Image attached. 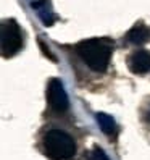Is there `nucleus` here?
Masks as SVG:
<instances>
[{
  "mask_svg": "<svg viewBox=\"0 0 150 160\" xmlns=\"http://www.w3.org/2000/svg\"><path fill=\"white\" fill-rule=\"evenodd\" d=\"M113 45V41L108 37H94L79 42L76 45V53L90 70L102 73L108 68Z\"/></svg>",
  "mask_w": 150,
  "mask_h": 160,
  "instance_id": "1",
  "label": "nucleus"
},
{
  "mask_svg": "<svg viewBox=\"0 0 150 160\" xmlns=\"http://www.w3.org/2000/svg\"><path fill=\"white\" fill-rule=\"evenodd\" d=\"M44 150L52 160H70L76 154V144L68 133L50 129L44 136Z\"/></svg>",
  "mask_w": 150,
  "mask_h": 160,
  "instance_id": "2",
  "label": "nucleus"
},
{
  "mask_svg": "<svg viewBox=\"0 0 150 160\" xmlns=\"http://www.w3.org/2000/svg\"><path fill=\"white\" fill-rule=\"evenodd\" d=\"M0 44H2V55L5 58H10L16 55L23 47V34L20 24L15 20H7L0 28Z\"/></svg>",
  "mask_w": 150,
  "mask_h": 160,
  "instance_id": "3",
  "label": "nucleus"
},
{
  "mask_svg": "<svg viewBox=\"0 0 150 160\" xmlns=\"http://www.w3.org/2000/svg\"><path fill=\"white\" fill-rule=\"evenodd\" d=\"M47 102H49L50 108L58 112V113L66 112L68 107H70L66 91H65L61 81L57 79V78L49 81V86H47Z\"/></svg>",
  "mask_w": 150,
  "mask_h": 160,
  "instance_id": "4",
  "label": "nucleus"
},
{
  "mask_svg": "<svg viewBox=\"0 0 150 160\" xmlns=\"http://www.w3.org/2000/svg\"><path fill=\"white\" fill-rule=\"evenodd\" d=\"M128 67L134 74H145L150 71V52L148 50H136L129 55Z\"/></svg>",
  "mask_w": 150,
  "mask_h": 160,
  "instance_id": "5",
  "label": "nucleus"
},
{
  "mask_svg": "<svg viewBox=\"0 0 150 160\" xmlns=\"http://www.w3.org/2000/svg\"><path fill=\"white\" fill-rule=\"evenodd\" d=\"M126 41L133 45H142L150 41V29L144 23H136L126 34Z\"/></svg>",
  "mask_w": 150,
  "mask_h": 160,
  "instance_id": "6",
  "label": "nucleus"
},
{
  "mask_svg": "<svg viewBox=\"0 0 150 160\" xmlns=\"http://www.w3.org/2000/svg\"><path fill=\"white\" fill-rule=\"evenodd\" d=\"M95 120L100 126V129L110 138H116L118 134V126H116V121L113 120V117L108 115V113H104V112H97L95 113Z\"/></svg>",
  "mask_w": 150,
  "mask_h": 160,
  "instance_id": "7",
  "label": "nucleus"
},
{
  "mask_svg": "<svg viewBox=\"0 0 150 160\" xmlns=\"http://www.w3.org/2000/svg\"><path fill=\"white\" fill-rule=\"evenodd\" d=\"M31 7L37 12V15H39V18H41V21H42L45 26H52V24L55 23V20H57V16L52 13V10H50V3L47 2V0H41V2H32Z\"/></svg>",
  "mask_w": 150,
  "mask_h": 160,
  "instance_id": "8",
  "label": "nucleus"
},
{
  "mask_svg": "<svg viewBox=\"0 0 150 160\" xmlns=\"http://www.w3.org/2000/svg\"><path fill=\"white\" fill-rule=\"evenodd\" d=\"M90 155H92V160H108V157L105 155V152H104V150H102L99 146H95V147L92 149Z\"/></svg>",
  "mask_w": 150,
  "mask_h": 160,
  "instance_id": "9",
  "label": "nucleus"
},
{
  "mask_svg": "<svg viewBox=\"0 0 150 160\" xmlns=\"http://www.w3.org/2000/svg\"><path fill=\"white\" fill-rule=\"evenodd\" d=\"M39 44H41V49H42V53L45 55V57H49L50 60H53L55 62V57H53V55L50 53V49H49V45H45L42 41H39Z\"/></svg>",
  "mask_w": 150,
  "mask_h": 160,
  "instance_id": "10",
  "label": "nucleus"
},
{
  "mask_svg": "<svg viewBox=\"0 0 150 160\" xmlns=\"http://www.w3.org/2000/svg\"><path fill=\"white\" fill-rule=\"evenodd\" d=\"M145 121H148V123H150V107H148L147 112H145Z\"/></svg>",
  "mask_w": 150,
  "mask_h": 160,
  "instance_id": "11",
  "label": "nucleus"
}]
</instances>
